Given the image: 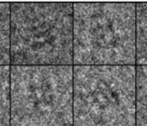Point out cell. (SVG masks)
Wrapping results in <instances>:
<instances>
[{"label": "cell", "mask_w": 147, "mask_h": 126, "mask_svg": "<svg viewBox=\"0 0 147 126\" xmlns=\"http://www.w3.org/2000/svg\"><path fill=\"white\" fill-rule=\"evenodd\" d=\"M11 66H74V3H11Z\"/></svg>", "instance_id": "6da1fadb"}, {"label": "cell", "mask_w": 147, "mask_h": 126, "mask_svg": "<svg viewBox=\"0 0 147 126\" xmlns=\"http://www.w3.org/2000/svg\"><path fill=\"white\" fill-rule=\"evenodd\" d=\"M0 126H11V66H0Z\"/></svg>", "instance_id": "ba28073f"}, {"label": "cell", "mask_w": 147, "mask_h": 126, "mask_svg": "<svg viewBox=\"0 0 147 126\" xmlns=\"http://www.w3.org/2000/svg\"><path fill=\"white\" fill-rule=\"evenodd\" d=\"M136 126H147V66H136Z\"/></svg>", "instance_id": "52a82bcc"}, {"label": "cell", "mask_w": 147, "mask_h": 126, "mask_svg": "<svg viewBox=\"0 0 147 126\" xmlns=\"http://www.w3.org/2000/svg\"><path fill=\"white\" fill-rule=\"evenodd\" d=\"M11 126H74V66H11Z\"/></svg>", "instance_id": "3957f363"}, {"label": "cell", "mask_w": 147, "mask_h": 126, "mask_svg": "<svg viewBox=\"0 0 147 126\" xmlns=\"http://www.w3.org/2000/svg\"><path fill=\"white\" fill-rule=\"evenodd\" d=\"M0 65L11 66V3L0 4Z\"/></svg>", "instance_id": "8992f818"}, {"label": "cell", "mask_w": 147, "mask_h": 126, "mask_svg": "<svg viewBox=\"0 0 147 126\" xmlns=\"http://www.w3.org/2000/svg\"><path fill=\"white\" fill-rule=\"evenodd\" d=\"M147 66V3H136V66Z\"/></svg>", "instance_id": "5b68a950"}, {"label": "cell", "mask_w": 147, "mask_h": 126, "mask_svg": "<svg viewBox=\"0 0 147 126\" xmlns=\"http://www.w3.org/2000/svg\"><path fill=\"white\" fill-rule=\"evenodd\" d=\"M74 126H136V66H74Z\"/></svg>", "instance_id": "277c9868"}, {"label": "cell", "mask_w": 147, "mask_h": 126, "mask_svg": "<svg viewBox=\"0 0 147 126\" xmlns=\"http://www.w3.org/2000/svg\"><path fill=\"white\" fill-rule=\"evenodd\" d=\"M74 66H136V3H74Z\"/></svg>", "instance_id": "7a4b0ae2"}]
</instances>
